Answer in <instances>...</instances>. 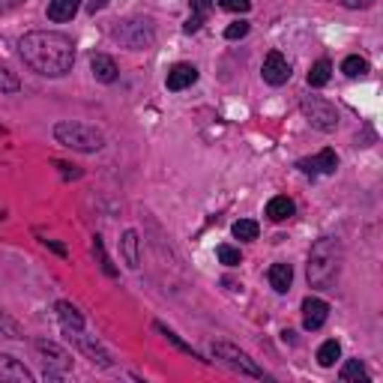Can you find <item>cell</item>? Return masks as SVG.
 <instances>
[{
	"label": "cell",
	"mask_w": 383,
	"mask_h": 383,
	"mask_svg": "<svg viewBox=\"0 0 383 383\" xmlns=\"http://www.w3.org/2000/svg\"><path fill=\"white\" fill-rule=\"evenodd\" d=\"M18 54L33 72L45 78H60L75 63V45L66 33L57 30H33L18 40Z\"/></svg>",
	"instance_id": "cell-1"
},
{
	"label": "cell",
	"mask_w": 383,
	"mask_h": 383,
	"mask_svg": "<svg viewBox=\"0 0 383 383\" xmlns=\"http://www.w3.org/2000/svg\"><path fill=\"white\" fill-rule=\"evenodd\" d=\"M341 242L333 237H321L309 252V285L314 290H333L341 273Z\"/></svg>",
	"instance_id": "cell-2"
},
{
	"label": "cell",
	"mask_w": 383,
	"mask_h": 383,
	"mask_svg": "<svg viewBox=\"0 0 383 383\" xmlns=\"http://www.w3.org/2000/svg\"><path fill=\"white\" fill-rule=\"evenodd\" d=\"M54 138H57V144L78 150V153H96L105 147V135L96 126L81 123V120H60L54 126Z\"/></svg>",
	"instance_id": "cell-3"
},
{
	"label": "cell",
	"mask_w": 383,
	"mask_h": 383,
	"mask_svg": "<svg viewBox=\"0 0 383 383\" xmlns=\"http://www.w3.org/2000/svg\"><path fill=\"white\" fill-rule=\"evenodd\" d=\"M213 356L219 360L222 365H228L231 372H240V375H246V377H266L264 375V368L252 360V356L246 350H240L237 344H228V341H213Z\"/></svg>",
	"instance_id": "cell-4"
},
{
	"label": "cell",
	"mask_w": 383,
	"mask_h": 383,
	"mask_svg": "<svg viewBox=\"0 0 383 383\" xmlns=\"http://www.w3.org/2000/svg\"><path fill=\"white\" fill-rule=\"evenodd\" d=\"M300 111L317 132H336L338 129V111H336L333 102H326L321 96H302Z\"/></svg>",
	"instance_id": "cell-5"
},
{
	"label": "cell",
	"mask_w": 383,
	"mask_h": 383,
	"mask_svg": "<svg viewBox=\"0 0 383 383\" xmlns=\"http://www.w3.org/2000/svg\"><path fill=\"white\" fill-rule=\"evenodd\" d=\"M36 353L42 356V368H45V377L48 380H60V377L69 375L72 356L63 350V348H57L54 341H36Z\"/></svg>",
	"instance_id": "cell-6"
},
{
	"label": "cell",
	"mask_w": 383,
	"mask_h": 383,
	"mask_svg": "<svg viewBox=\"0 0 383 383\" xmlns=\"http://www.w3.org/2000/svg\"><path fill=\"white\" fill-rule=\"evenodd\" d=\"M261 75L264 81L270 87H282L290 81V63L282 51H270V54L264 57V66H261Z\"/></svg>",
	"instance_id": "cell-7"
},
{
	"label": "cell",
	"mask_w": 383,
	"mask_h": 383,
	"mask_svg": "<svg viewBox=\"0 0 383 383\" xmlns=\"http://www.w3.org/2000/svg\"><path fill=\"white\" fill-rule=\"evenodd\" d=\"M117 40L123 42V45H129L132 51H138V48H144V45H150L153 42V30H150V21H126L123 28L114 33Z\"/></svg>",
	"instance_id": "cell-8"
},
{
	"label": "cell",
	"mask_w": 383,
	"mask_h": 383,
	"mask_svg": "<svg viewBox=\"0 0 383 383\" xmlns=\"http://www.w3.org/2000/svg\"><path fill=\"white\" fill-rule=\"evenodd\" d=\"M297 168H300L302 174H309V177H317V174H336V168H338V156H336V150H321L317 156L300 159V162H297Z\"/></svg>",
	"instance_id": "cell-9"
},
{
	"label": "cell",
	"mask_w": 383,
	"mask_h": 383,
	"mask_svg": "<svg viewBox=\"0 0 383 383\" xmlns=\"http://www.w3.org/2000/svg\"><path fill=\"white\" fill-rule=\"evenodd\" d=\"M75 344H78V350L81 353H87V356H90V360L93 363H99L102 368H111V353L105 350V348H102V344L96 341V338H90V336H84V329H75V333H66Z\"/></svg>",
	"instance_id": "cell-10"
},
{
	"label": "cell",
	"mask_w": 383,
	"mask_h": 383,
	"mask_svg": "<svg viewBox=\"0 0 383 383\" xmlns=\"http://www.w3.org/2000/svg\"><path fill=\"white\" fill-rule=\"evenodd\" d=\"M326 317H329V305L324 300H317V297H305L302 300V326L309 329V333L321 329L326 324Z\"/></svg>",
	"instance_id": "cell-11"
},
{
	"label": "cell",
	"mask_w": 383,
	"mask_h": 383,
	"mask_svg": "<svg viewBox=\"0 0 383 383\" xmlns=\"http://www.w3.org/2000/svg\"><path fill=\"white\" fill-rule=\"evenodd\" d=\"M0 380L30 383V380H33V375H30V368L24 365L21 360H16V356H9V353H0Z\"/></svg>",
	"instance_id": "cell-12"
},
{
	"label": "cell",
	"mask_w": 383,
	"mask_h": 383,
	"mask_svg": "<svg viewBox=\"0 0 383 383\" xmlns=\"http://www.w3.org/2000/svg\"><path fill=\"white\" fill-rule=\"evenodd\" d=\"M195 81H198V69L192 63H177L168 72V90H186Z\"/></svg>",
	"instance_id": "cell-13"
},
{
	"label": "cell",
	"mask_w": 383,
	"mask_h": 383,
	"mask_svg": "<svg viewBox=\"0 0 383 383\" xmlns=\"http://www.w3.org/2000/svg\"><path fill=\"white\" fill-rule=\"evenodd\" d=\"M120 252H123V261L129 270H138L141 266V240H138V231H126L120 240Z\"/></svg>",
	"instance_id": "cell-14"
},
{
	"label": "cell",
	"mask_w": 383,
	"mask_h": 383,
	"mask_svg": "<svg viewBox=\"0 0 383 383\" xmlns=\"http://www.w3.org/2000/svg\"><path fill=\"white\" fill-rule=\"evenodd\" d=\"M90 69H93V78L102 81V84H111V81H117V63H114L108 54H93L90 57Z\"/></svg>",
	"instance_id": "cell-15"
},
{
	"label": "cell",
	"mask_w": 383,
	"mask_h": 383,
	"mask_svg": "<svg viewBox=\"0 0 383 383\" xmlns=\"http://www.w3.org/2000/svg\"><path fill=\"white\" fill-rule=\"evenodd\" d=\"M78 9H81V0H48V18L54 24L72 21Z\"/></svg>",
	"instance_id": "cell-16"
},
{
	"label": "cell",
	"mask_w": 383,
	"mask_h": 383,
	"mask_svg": "<svg viewBox=\"0 0 383 383\" xmlns=\"http://www.w3.org/2000/svg\"><path fill=\"white\" fill-rule=\"evenodd\" d=\"M293 213H297V204H293L288 195H276V198H270V204H266V219L270 222H285Z\"/></svg>",
	"instance_id": "cell-17"
},
{
	"label": "cell",
	"mask_w": 383,
	"mask_h": 383,
	"mask_svg": "<svg viewBox=\"0 0 383 383\" xmlns=\"http://www.w3.org/2000/svg\"><path fill=\"white\" fill-rule=\"evenodd\" d=\"M210 12H213V0H192V16L183 24V30L186 33H198L204 28V21L210 18Z\"/></svg>",
	"instance_id": "cell-18"
},
{
	"label": "cell",
	"mask_w": 383,
	"mask_h": 383,
	"mask_svg": "<svg viewBox=\"0 0 383 383\" xmlns=\"http://www.w3.org/2000/svg\"><path fill=\"white\" fill-rule=\"evenodd\" d=\"M266 276H270V285H273L276 293H288L290 282H293V266L285 264V261H278V264L270 266V273H266Z\"/></svg>",
	"instance_id": "cell-19"
},
{
	"label": "cell",
	"mask_w": 383,
	"mask_h": 383,
	"mask_svg": "<svg viewBox=\"0 0 383 383\" xmlns=\"http://www.w3.org/2000/svg\"><path fill=\"white\" fill-rule=\"evenodd\" d=\"M57 317H60V326L63 333H75V329H84V317L81 312L69 302H57Z\"/></svg>",
	"instance_id": "cell-20"
},
{
	"label": "cell",
	"mask_w": 383,
	"mask_h": 383,
	"mask_svg": "<svg viewBox=\"0 0 383 383\" xmlns=\"http://www.w3.org/2000/svg\"><path fill=\"white\" fill-rule=\"evenodd\" d=\"M344 383H368V372L360 360H348L341 365V375H338Z\"/></svg>",
	"instance_id": "cell-21"
},
{
	"label": "cell",
	"mask_w": 383,
	"mask_h": 383,
	"mask_svg": "<svg viewBox=\"0 0 383 383\" xmlns=\"http://www.w3.org/2000/svg\"><path fill=\"white\" fill-rule=\"evenodd\" d=\"M341 356V344L336 341V338H329V341H324L321 348H317V363H321L324 368H329V365H336V360Z\"/></svg>",
	"instance_id": "cell-22"
},
{
	"label": "cell",
	"mask_w": 383,
	"mask_h": 383,
	"mask_svg": "<svg viewBox=\"0 0 383 383\" xmlns=\"http://www.w3.org/2000/svg\"><path fill=\"white\" fill-rule=\"evenodd\" d=\"M341 72L348 75V78H363V75L368 72V60H365V57H360V54L344 57V63H341Z\"/></svg>",
	"instance_id": "cell-23"
},
{
	"label": "cell",
	"mask_w": 383,
	"mask_h": 383,
	"mask_svg": "<svg viewBox=\"0 0 383 383\" xmlns=\"http://www.w3.org/2000/svg\"><path fill=\"white\" fill-rule=\"evenodd\" d=\"M329 75H333V63L329 60H317L312 72H309V87H324L329 81Z\"/></svg>",
	"instance_id": "cell-24"
},
{
	"label": "cell",
	"mask_w": 383,
	"mask_h": 383,
	"mask_svg": "<svg viewBox=\"0 0 383 383\" xmlns=\"http://www.w3.org/2000/svg\"><path fill=\"white\" fill-rule=\"evenodd\" d=\"M231 231H234L237 240H258L261 228H258V222H254V219H240V222H234Z\"/></svg>",
	"instance_id": "cell-25"
},
{
	"label": "cell",
	"mask_w": 383,
	"mask_h": 383,
	"mask_svg": "<svg viewBox=\"0 0 383 383\" xmlns=\"http://www.w3.org/2000/svg\"><path fill=\"white\" fill-rule=\"evenodd\" d=\"M216 254H219V261H222L225 266H240V264H242V254H240V249L228 246V242H222V246L216 249Z\"/></svg>",
	"instance_id": "cell-26"
},
{
	"label": "cell",
	"mask_w": 383,
	"mask_h": 383,
	"mask_svg": "<svg viewBox=\"0 0 383 383\" xmlns=\"http://www.w3.org/2000/svg\"><path fill=\"white\" fill-rule=\"evenodd\" d=\"M156 329H159V333H162L165 338H168V341L174 344V348H177V350H183V353H189V356H192V360H201V356H198L195 350H192V348H189V344H183V341H180V336H177V333H171V329H168V326H165V324H156Z\"/></svg>",
	"instance_id": "cell-27"
},
{
	"label": "cell",
	"mask_w": 383,
	"mask_h": 383,
	"mask_svg": "<svg viewBox=\"0 0 383 383\" xmlns=\"http://www.w3.org/2000/svg\"><path fill=\"white\" fill-rule=\"evenodd\" d=\"M93 252H96V258H99V266H102V270H105V276H117V270H114V264H111V258H108V254H105V246H102V240L96 237L93 240Z\"/></svg>",
	"instance_id": "cell-28"
},
{
	"label": "cell",
	"mask_w": 383,
	"mask_h": 383,
	"mask_svg": "<svg viewBox=\"0 0 383 383\" xmlns=\"http://www.w3.org/2000/svg\"><path fill=\"white\" fill-rule=\"evenodd\" d=\"M18 90H21V81L9 69L0 66V93H18Z\"/></svg>",
	"instance_id": "cell-29"
},
{
	"label": "cell",
	"mask_w": 383,
	"mask_h": 383,
	"mask_svg": "<svg viewBox=\"0 0 383 383\" xmlns=\"http://www.w3.org/2000/svg\"><path fill=\"white\" fill-rule=\"evenodd\" d=\"M249 33V21H234V24H228L225 28V40H242V36Z\"/></svg>",
	"instance_id": "cell-30"
},
{
	"label": "cell",
	"mask_w": 383,
	"mask_h": 383,
	"mask_svg": "<svg viewBox=\"0 0 383 383\" xmlns=\"http://www.w3.org/2000/svg\"><path fill=\"white\" fill-rule=\"evenodd\" d=\"M219 6L228 12H242V16H246L252 9V0H219Z\"/></svg>",
	"instance_id": "cell-31"
},
{
	"label": "cell",
	"mask_w": 383,
	"mask_h": 383,
	"mask_svg": "<svg viewBox=\"0 0 383 383\" xmlns=\"http://www.w3.org/2000/svg\"><path fill=\"white\" fill-rule=\"evenodd\" d=\"M348 9H368V6H375V0H341Z\"/></svg>",
	"instance_id": "cell-32"
},
{
	"label": "cell",
	"mask_w": 383,
	"mask_h": 383,
	"mask_svg": "<svg viewBox=\"0 0 383 383\" xmlns=\"http://www.w3.org/2000/svg\"><path fill=\"white\" fill-rule=\"evenodd\" d=\"M42 242H45V246H48L51 252H57V254H60V258H66V249H63V246H60V242H54V240H42Z\"/></svg>",
	"instance_id": "cell-33"
},
{
	"label": "cell",
	"mask_w": 383,
	"mask_h": 383,
	"mask_svg": "<svg viewBox=\"0 0 383 383\" xmlns=\"http://www.w3.org/2000/svg\"><path fill=\"white\" fill-rule=\"evenodd\" d=\"M16 4H21V0H0V9H9V6H16Z\"/></svg>",
	"instance_id": "cell-34"
}]
</instances>
